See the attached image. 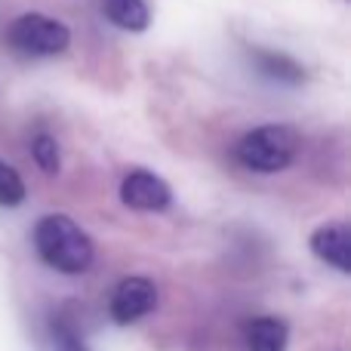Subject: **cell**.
Segmentation results:
<instances>
[{
    "label": "cell",
    "instance_id": "cell-1",
    "mask_svg": "<svg viewBox=\"0 0 351 351\" xmlns=\"http://www.w3.org/2000/svg\"><path fill=\"white\" fill-rule=\"evenodd\" d=\"M34 250L59 274H84L96 262L93 237L62 213H49L34 225Z\"/></svg>",
    "mask_w": 351,
    "mask_h": 351
},
{
    "label": "cell",
    "instance_id": "cell-2",
    "mask_svg": "<svg viewBox=\"0 0 351 351\" xmlns=\"http://www.w3.org/2000/svg\"><path fill=\"white\" fill-rule=\"evenodd\" d=\"M302 136L290 123H262L237 142V160L253 173H278L296 160Z\"/></svg>",
    "mask_w": 351,
    "mask_h": 351
},
{
    "label": "cell",
    "instance_id": "cell-3",
    "mask_svg": "<svg viewBox=\"0 0 351 351\" xmlns=\"http://www.w3.org/2000/svg\"><path fill=\"white\" fill-rule=\"evenodd\" d=\"M6 43L19 56L47 59V56H59L71 47V28L43 12H25V16L12 19V25L6 28Z\"/></svg>",
    "mask_w": 351,
    "mask_h": 351
},
{
    "label": "cell",
    "instance_id": "cell-4",
    "mask_svg": "<svg viewBox=\"0 0 351 351\" xmlns=\"http://www.w3.org/2000/svg\"><path fill=\"white\" fill-rule=\"evenodd\" d=\"M108 308L114 324H123V327L142 321L158 308V284L152 278H142V274H130L114 287Z\"/></svg>",
    "mask_w": 351,
    "mask_h": 351
},
{
    "label": "cell",
    "instance_id": "cell-5",
    "mask_svg": "<svg viewBox=\"0 0 351 351\" xmlns=\"http://www.w3.org/2000/svg\"><path fill=\"white\" fill-rule=\"evenodd\" d=\"M121 204L136 213H164L173 204V191L158 173L133 170L121 182Z\"/></svg>",
    "mask_w": 351,
    "mask_h": 351
},
{
    "label": "cell",
    "instance_id": "cell-6",
    "mask_svg": "<svg viewBox=\"0 0 351 351\" xmlns=\"http://www.w3.org/2000/svg\"><path fill=\"white\" fill-rule=\"evenodd\" d=\"M311 253L333 265L339 274H351V231L346 222H327L311 234Z\"/></svg>",
    "mask_w": 351,
    "mask_h": 351
},
{
    "label": "cell",
    "instance_id": "cell-7",
    "mask_svg": "<svg viewBox=\"0 0 351 351\" xmlns=\"http://www.w3.org/2000/svg\"><path fill=\"white\" fill-rule=\"evenodd\" d=\"M243 339H247V351H287L290 342V324L284 317H253L243 327Z\"/></svg>",
    "mask_w": 351,
    "mask_h": 351
},
{
    "label": "cell",
    "instance_id": "cell-8",
    "mask_svg": "<svg viewBox=\"0 0 351 351\" xmlns=\"http://www.w3.org/2000/svg\"><path fill=\"white\" fill-rule=\"evenodd\" d=\"M253 59H256V68H259L265 77L278 80V84L296 86V84H302L305 80V68L299 65L296 59L284 56V53H274V49H256Z\"/></svg>",
    "mask_w": 351,
    "mask_h": 351
},
{
    "label": "cell",
    "instance_id": "cell-9",
    "mask_svg": "<svg viewBox=\"0 0 351 351\" xmlns=\"http://www.w3.org/2000/svg\"><path fill=\"white\" fill-rule=\"evenodd\" d=\"M102 10L123 31H145L152 22L145 0H102Z\"/></svg>",
    "mask_w": 351,
    "mask_h": 351
},
{
    "label": "cell",
    "instance_id": "cell-10",
    "mask_svg": "<svg viewBox=\"0 0 351 351\" xmlns=\"http://www.w3.org/2000/svg\"><path fill=\"white\" fill-rule=\"evenodd\" d=\"M49 342H53L56 351H90L84 336H80L77 324H74V317L65 315V311L49 317Z\"/></svg>",
    "mask_w": 351,
    "mask_h": 351
},
{
    "label": "cell",
    "instance_id": "cell-11",
    "mask_svg": "<svg viewBox=\"0 0 351 351\" xmlns=\"http://www.w3.org/2000/svg\"><path fill=\"white\" fill-rule=\"evenodd\" d=\"M31 158H34V164L40 167L47 176H56L62 167V152H59V142H56V136L49 133H37L34 139H31Z\"/></svg>",
    "mask_w": 351,
    "mask_h": 351
},
{
    "label": "cell",
    "instance_id": "cell-12",
    "mask_svg": "<svg viewBox=\"0 0 351 351\" xmlns=\"http://www.w3.org/2000/svg\"><path fill=\"white\" fill-rule=\"evenodd\" d=\"M22 200H25L22 176H19L16 167H10V164H3V160H0V206L12 210V206H19Z\"/></svg>",
    "mask_w": 351,
    "mask_h": 351
}]
</instances>
